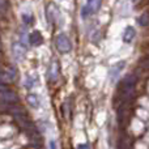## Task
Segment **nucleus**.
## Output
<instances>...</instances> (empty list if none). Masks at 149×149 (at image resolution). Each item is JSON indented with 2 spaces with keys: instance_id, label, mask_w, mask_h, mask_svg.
Masks as SVG:
<instances>
[{
  "instance_id": "f8f14e48",
  "label": "nucleus",
  "mask_w": 149,
  "mask_h": 149,
  "mask_svg": "<svg viewBox=\"0 0 149 149\" xmlns=\"http://www.w3.org/2000/svg\"><path fill=\"white\" fill-rule=\"evenodd\" d=\"M10 81V79L7 76V74H4V73H0V84H3V85H5V84H8V82Z\"/></svg>"
},
{
  "instance_id": "4468645a",
  "label": "nucleus",
  "mask_w": 149,
  "mask_h": 149,
  "mask_svg": "<svg viewBox=\"0 0 149 149\" xmlns=\"http://www.w3.org/2000/svg\"><path fill=\"white\" fill-rule=\"evenodd\" d=\"M140 65H141L143 68H148V70H149V58H148V59H144V60H143V62L140 63Z\"/></svg>"
},
{
  "instance_id": "2eb2a0df",
  "label": "nucleus",
  "mask_w": 149,
  "mask_h": 149,
  "mask_svg": "<svg viewBox=\"0 0 149 149\" xmlns=\"http://www.w3.org/2000/svg\"><path fill=\"white\" fill-rule=\"evenodd\" d=\"M7 92H9V89H8L5 85L0 84V93H7Z\"/></svg>"
},
{
  "instance_id": "39448f33",
  "label": "nucleus",
  "mask_w": 149,
  "mask_h": 149,
  "mask_svg": "<svg viewBox=\"0 0 149 149\" xmlns=\"http://www.w3.org/2000/svg\"><path fill=\"white\" fill-rule=\"evenodd\" d=\"M135 36H136V31H135V29L132 28V26H128V28L126 29V31H124L123 34V39L126 43H131L132 39L135 38Z\"/></svg>"
},
{
  "instance_id": "7ed1b4c3",
  "label": "nucleus",
  "mask_w": 149,
  "mask_h": 149,
  "mask_svg": "<svg viewBox=\"0 0 149 149\" xmlns=\"http://www.w3.org/2000/svg\"><path fill=\"white\" fill-rule=\"evenodd\" d=\"M101 5V0H86V5L84 8V15H93L98 10Z\"/></svg>"
},
{
  "instance_id": "f3484780",
  "label": "nucleus",
  "mask_w": 149,
  "mask_h": 149,
  "mask_svg": "<svg viewBox=\"0 0 149 149\" xmlns=\"http://www.w3.org/2000/svg\"><path fill=\"white\" fill-rule=\"evenodd\" d=\"M79 149H90L89 145H79Z\"/></svg>"
},
{
  "instance_id": "ddd939ff",
  "label": "nucleus",
  "mask_w": 149,
  "mask_h": 149,
  "mask_svg": "<svg viewBox=\"0 0 149 149\" xmlns=\"http://www.w3.org/2000/svg\"><path fill=\"white\" fill-rule=\"evenodd\" d=\"M24 22H25V24H31V22H33V18H31V16L30 15H29V16L24 15Z\"/></svg>"
},
{
  "instance_id": "f257e3e1",
  "label": "nucleus",
  "mask_w": 149,
  "mask_h": 149,
  "mask_svg": "<svg viewBox=\"0 0 149 149\" xmlns=\"http://www.w3.org/2000/svg\"><path fill=\"white\" fill-rule=\"evenodd\" d=\"M136 76L135 74H127L120 82V95L123 102H128L131 95L135 92V86H136Z\"/></svg>"
},
{
  "instance_id": "f03ea898",
  "label": "nucleus",
  "mask_w": 149,
  "mask_h": 149,
  "mask_svg": "<svg viewBox=\"0 0 149 149\" xmlns=\"http://www.w3.org/2000/svg\"><path fill=\"white\" fill-rule=\"evenodd\" d=\"M56 47L60 52L65 54V52H70L71 49H72V45H71V41L65 34H59L56 37Z\"/></svg>"
},
{
  "instance_id": "9b49d317",
  "label": "nucleus",
  "mask_w": 149,
  "mask_h": 149,
  "mask_svg": "<svg viewBox=\"0 0 149 149\" xmlns=\"http://www.w3.org/2000/svg\"><path fill=\"white\" fill-rule=\"evenodd\" d=\"M139 24L141 26H148L149 25V15L148 13H143L139 17Z\"/></svg>"
},
{
  "instance_id": "dca6fc26",
  "label": "nucleus",
  "mask_w": 149,
  "mask_h": 149,
  "mask_svg": "<svg viewBox=\"0 0 149 149\" xmlns=\"http://www.w3.org/2000/svg\"><path fill=\"white\" fill-rule=\"evenodd\" d=\"M50 149H58L56 143H55L54 140H51V141H50Z\"/></svg>"
},
{
  "instance_id": "1a4fd4ad",
  "label": "nucleus",
  "mask_w": 149,
  "mask_h": 149,
  "mask_svg": "<svg viewBox=\"0 0 149 149\" xmlns=\"http://www.w3.org/2000/svg\"><path fill=\"white\" fill-rule=\"evenodd\" d=\"M28 102H29V105H30L31 107H38L39 106V100L37 98V95H34V94H29L28 95Z\"/></svg>"
},
{
  "instance_id": "9d476101",
  "label": "nucleus",
  "mask_w": 149,
  "mask_h": 149,
  "mask_svg": "<svg viewBox=\"0 0 149 149\" xmlns=\"http://www.w3.org/2000/svg\"><path fill=\"white\" fill-rule=\"evenodd\" d=\"M58 63L56 62H52L51 63V68H50V77L51 80H55L58 77Z\"/></svg>"
},
{
  "instance_id": "423d86ee",
  "label": "nucleus",
  "mask_w": 149,
  "mask_h": 149,
  "mask_svg": "<svg viewBox=\"0 0 149 149\" xmlns=\"http://www.w3.org/2000/svg\"><path fill=\"white\" fill-rule=\"evenodd\" d=\"M29 41H30L31 45L38 46V45H41L42 42H43V38H42V36H41L39 31H33V33L29 36Z\"/></svg>"
},
{
  "instance_id": "0eeeda50",
  "label": "nucleus",
  "mask_w": 149,
  "mask_h": 149,
  "mask_svg": "<svg viewBox=\"0 0 149 149\" xmlns=\"http://www.w3.org/2000/svg\"><path fill=\"white\" fill-rule=\"evenodd\" d=\"M13 54H15L16 59L22 60L24 55H25V50H24L22 45H20V43H15V45H13Z\"/></svg>"
},
{
  "instance_id": "20e7f679",
  "label": "nucleus",
  "mask_w": 149,
  "mask_h": 149,
  "mask_svg": "<svg viewBox=\"0 0 149 149\" xmlns=\"http://www.w3.org/2000/svg\"><path fill=\"white\" fill-rule=\"evenodd\" d=\"M124 67V62H120V63H116L115 65H113V67L110 68V77L111 80H116L119 76V73H120L122 68Z\"/></svg>"
},
{
  "instance_id": "6e6552de",
  "label": "nucleus",
  "mask_w": 149,
  "mask_h": 149,
  "mask_svg": "<svg viewBox=\"0 0 149 149\" xmlns=\"http://www.w3.org/2000/svg\"><path fill=\"white\" fill-rule=\"evenodd\" d=\"M1 100L5 102H15V101H17V97L9 90L7 93H1Z\"/></svg>"
}]
</instances>
